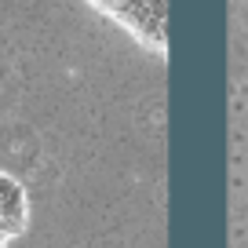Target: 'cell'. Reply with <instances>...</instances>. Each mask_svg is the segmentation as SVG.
Masks as SVG:
<instances>
[{
  "label": "cell",
  "mask_w": 248,
  "mask_h": 248,
  "mask_svg": "<svg viewBox=\"0 0 248 248\" xmlns=\"http://www.w3.org/2000/svg\"><path fill=\"white\" fill-rule=\"evenodd\" d=\"M95 4L113 15L132 37L164 55V0H95Z\"/></svg>",
  "instance_id": "6da1fadb"
},
{
  "label": "cell",
  "mask_w": 248,
  "mask_h": 248,
  "mask_svg": "<svg viewBox=\"0 0 248 248\" xmlns=\"http://www.w3.org/2000/svg\"><path fill=\"white\" fill-rule=\"evenodd\" d=\"M30 226V197L15 175L0 171V248H11Z\"/></svg>",
  "instance_id": "7a4b0ae2"
}]
</instances>
